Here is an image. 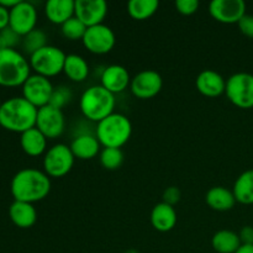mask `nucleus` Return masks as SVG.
I'll use <instances>...</instances> for the list:
<instances>
[{
	"mask_svg": "<svg viewBox=\"0 0 253 253\" xmlns=\"http://www.w3.org/2000/svg\"><path fill=\"white\" fill-rule=\"evenodd\" d=\"M151 224L160 232H169L177 224V212L174 207L166 203H158L151 211Z\"/></svg>",
	"mask_w": 253,
	"mask_h": 253,
	"instance_id": "19",
	"label": "nucleus"
},
{
	"mask_svg": "<svg viewBox=\"0 0 253 253\" xmlns=\"http://www.w3.org/2000/svg\"><path fill=\"white\" fill-rule=\"evenodd\" d=\"M180 197H182V194H180V190L177 187H169L163 193V203L174 207L177 203H179Z\"/></svg>",
	"mask_w": 253,
	"mask_h": 253,
	"instance_id": "34",
	"label": "nucleus"
},
{
	"mask_svg": "<svg viewBox=\"0 0 253 253\" xmlns=\"http://www.w3.org/2000/svg\"><path fill=\"white\" fill-rule=\"evenodd\" d=\"M100 146L96 136L90 133H81L74 137L69 147L74 157L82 161H88L98 156V153L100 152Z\"/></svg>",
	"mask_w": 253,
	"mask_h": 253,
	"instance_id": "18",
	"label": "nucleus"
},
{
	"mask_svg": "<svg viewBox=\"0 0 253 253\" xmlns=\"http://www.w3.org/2000/svg\"><path fill=\"white\" fill-rule=\"evenodd\" d=\"M157 0H131L127 4V11L132 19L142 21L150 19L158 10Z\"/></svg>",
	"mask_w": 253,
	"mask_h": 253,
	"instance_id": "27",
	"label": "nucleus"
},
{
	"mask_svg": "<svg viewBox=\"0 0 253 253\" xmlns=\"http://www.w3.org/2000/svg\"><path fill=\"white\" fill-rule=\"evenodd\" d=\"M239 29L245 36L253 39V15L246 14L241 20L239 21Z\"/></svg>",
	"mask_w": 253,
	"mask_h": 253,
	"instance_id": "35",
	"label": "nucleus"
},
{
	"mask_svg": "<svg viewBox=\"0 0 253 253\" xmlns=\"http://www.w3.org/2000/svg\"><path fill=\"white\" fill-rule=\"evenodd\" d=\"M53 89L48 78L39 74H31L22 84V98L26 99L35 108L41 109L49 104Z\"/></svg>",
	"mask_w": 253,
	"mask_h": 253,
	"instance_id": "9",
	"label": "nucleus"
},
{
	"mask_svg": "<svg viewBox=\"0 0 253 253\" xmlns=\"http://www.w3.org/2000/svg\"><path fill=\"white\" fill-rule=\"evenodd\" d=\"M209 12L214 20L221 24H239L246 15V4L244 0H212Z\"/></svg>",
	"mask_w": 253,
	"mask_h": 253,
	"instance_id": "13",
	"label": "nucleus"
},
{
	"mask_svg": "<svg viewBox=\"0 0 253 253\" xmlns=\"http://www.w3.org/2000/svg\"><path fill=\"white\" fill-rule=\"evenodd\" d=\"M66 57L67 54L61 48L47 44L46 47L30 56V67L34 69L35 74L51 78L63 72Z\"/></svg>",
	"mask_w": 253,
	"mask_h": 253,
	"instance_id": "6",
	"label": "nucleus"
},
{
	"mask_svg": "<svg viewBox=\"0 0 253 253\" xmlns=\"http://www.w3.org/2000/svg\"><path fill=\"white\" fill-rule=\"evenodd\" d=\"M39 109L22 96L10 98L0 108V126L11 132L24 133L36 126Z\"/></svg>",
	"mask_w": 253,
	"mask_h": 253,
	"instance_id": "2",
	"label": "nucleus"
},
{
	"mask_svg": "<svg viewBox=\"0 0 253 253\" xmlns=\"http://www.w3.org/2000/svg\"><path fill=\"white\" fill-rule=\"evenodd\" d=\"M63 73L73 82H84L89 76V64L78 54H67Z\"/></svg>",
	"mask_w": 253,
	"mask_h": 253,
	"instance_id": "26",
	"label": "nucleus"
},
{
	"mask_svg": "<svg viewBox=\"0 0 253 253\" xmlns=\"http://www.w3.org/2000/svg\"><path fill=\"white\" fill-rule=\"evenodd\" d=\"M9 217L20 229H30L36 224L37 211L34 204L14 200L9 208Z\"/></svg>",
	"mask_w": 253,
	"mask_h": 253,
	"instance_id": "21",
	"label": "nucleus"
},
{
	"mask_svg": "<svg viewBox=\"0 0 253 253\" xmlns=\"http://www.w3.org/2000/svg\"><path fill=\"white\" fill-rule=\"evenodd\" d=\"M232 193L237 203L244 205L253 204V169H247L239 175Z\"/></svg>",
	"mask_w": 253,
	"mask_h": 253,
	"instance_id": "25",
	"label": "nucleus"
},
{
	"mask_svg": "<svg viewBox=\"0 0 253 253\" xmlns=\"http://www.w3.org/2000/svg\"><path fill=\"white\" fill-rule=\"evenodd\" d=\"M10 189L15 200L34 204L43 200L49 194L51 179L42 170L24 168L12 177Z\"/></svg>",
	"mask_w": 253,
	"mask_h": 253,
	"instance_id": "1",
	"label": "nucleus"
},
{
	"mask_svg": "<svg viewBox=\"0 0 253 253\" xmlns=\"http://www.w3.org/2000/svg\"><path fill=\"white\" fill-rule=\"evenodd\" d=\"M1 105H2V103H1V100H0V108H1Z\"/></svg>",
	"mask_w": 253,
	"mask_h": 253,
	"instance_id": "40",
	"label": "nucleus"
},
{
	"mask_svg": "<svg viewBox=\"0 0 253 253\" xmlns=\"http://www.w3.org/2000/svg\"><path fill=\"white\" fill-rule=\"evenodd\" d=\"M76 157L69 146L58 143L49 148L43 157V172L49 178H62L72 170Z\"/></svg>",
	"mask_w": 253,
	"mask_h": 253,
	"instance_id": "8",
	"label": "nucleus"
},
{
	"mask_svg": "<svg viewBox=\"0 0 253 253\" xmlns=\"http://www.w3.org/2000/svg\"><path fill=\"white\" fill-rule=\"evenodd\" d=\"M21 44L25 53L32 56L37 51L47 46V36L42 30L35 29L22 37Z\"/></svg>",
	"mask_w": 253,
	"mask_h": 253,
	"instance_id": "28",
	"label": "nucleus"
},
{
	"mask_svg": "<svg viewBox=\"0 0 253 253\" xmlns=\"http://www.w3.org/2000/svg\"><path fill=\"white\" fill-rule=\"evenodd\" d=\"M20 145L27 156L39 157L46 152L47 137L37 127L25 131L20 136Z\"/></svg>",
	"mask_w": 253,
	"mask_h": 253,
	"instance_id": "22",
	"label": "nucleus"
},
{
	"mask_svg": "<svg viewBox=\"0 0 253 253\" xmlns=\"http://www.w3.org/2000/svg\"><path fill=\"white\" fill-rule=\"evenodd\" d=\"M227 99L240 109L253 108V74L239 72L226 81Z\"/></svg>",
	"mask_w": 253,
	"mask_h": 253,
	"instance_id": "7",
	"label": "nucleus"
},
{
	"mask_svg": "<svg viewBox=\"0 0 253 253\" xmlns=\"http://www.w3.org/2000/svg\"><path fill=\"white\" fill-rule=\"evenodd\" d=\"M211 246L217 253H236L242 246L239 234L231 230H220L211 239Z\"/></svg>",
	"mask_w": 253,
	"mask_h": 253,
	"instance_id": "24",
	"label": "nucleus"
},
{
	"mask_svg": "<svg viewBox=\"0 0 253 253\" xmlns=\"http://www.w3.org/2000/svg\"><path fill=\"white\" fill-rule=\"evenodd\" d=\"M174 5L179 14L184 15V16H190L198 11L200 4L198 0H177Z\"/></svg>",
	"mask_w": 253,
	"mask_h": 253,
	"instance_id": "33",
	"label": "nucleus"
},
{
	"mask_svg": "<svg viewBox=\"0 0 253 253\" xmlns=\"http://www.w3.org/2000/svg\"><path fill=\"white\" fill-rule=\"evenodd\" d=\"M36 24L37 10L31 2L20 1L10 10L9 26L21 37L36 29Z\"/></svg>",
	"mask_w": 253,
	"mask_h": 253,
	"instance_id": "14",
	"label": "nucleus"
},
{
	"mask_svg": "<svg viewBox=\"0 0 253 253\" xmlns=\"http://www.w3.org/2000/svg\"><path fill=\"white\" fill-rule=\"evenodd\" d=\"M20 1H21V0H0V5L4 6L5 9L11 10L12 7L16 6Z\"/></svg>",
	"mask_w": 253,
	"mask_h": 253,
	"instance_id": "38",
	"label": "nucleus"
},
{
	"mask_svg": "<svg viewBox=\"0 0 253 253\" xmlns=\"http://www.w3.org/2000/svg\"><path fill=\"white\" fill-rule=\"evenodd\" d=\"M73 98V94H72L71 89L67 88V86L61 85L57 86V88L53 89V93H52L51 101H49L48 105L53 106V108L57 109H63L69 101Z\"/></svg>",
	"mask_w": 253,
	"mask_h": 253,
	"instance_id": "32",
	"label": "nucleus"
},
{
	"mask_svg": "<svg viewBox=\"0 0 253 253\" xmlns=\"http://www.w3.org/2000/svg\"><path fill=\"white\" fill-rule=\"evenodd\" d=\"M195 85L202 95L208 98H216L226 90V81L224 77L212 69L200 72L195 81Z\"/></svg>",
	"mask_w": 253,
	"mask_h": 253,
	"instance_id": "17",
	"label": "nucleus"
},
{
	"mask_svg": "<svg viewBox=\"0 0 253 253\" xmlns=\"http://www.w3.org/2000/svg\"><path fill=\"white\" fill-rule=\"evenodd\" d=\"M99 158L101 166L108 170L118 169L124 163V153L120 148H103Z\"/></svg>",
	"mask_w": 253,
	"mask_h": 253,
	"instance_id": "29",
	"label": "nucleus"
},
{
	"mask_svg": "<svg viewBox=\"0 0 253 253\" xmlns=\"http://www.w3.org/2000/svg\"><path fill=\"white\" fill-rule=\"evenodd\" d=\"M239 236L242 245H253V227L244 226L239 232Z\"/></svg>",
	"mask_w": 253,
	"mask_h": 253,
	"instance_id": "36",
	"label": "nucleus"
},
{
	"mask_svg": "<svg viewBox=\"0 0 253 253\" xmlns=\"http://www.w3.org/2000/svg\"><path fill=\"white\" fill-rule=\"evenodd\" d=\"M30 62L16 49L0 51V85L6 88L22 86L31 76Z\"/></svg>",
	"mask_w": 253,
	"mask_h": 253,
	"instance_id": "5",
	"label": "nucleus"
},
{
	"mask_svg": "<svg viewBox=\"0 0 253 253\" xmlns=\"http://www.w3.org/2000/svg\"><path fill=\"white\" fill-rule=\"evenodd\" d=\"M101 86L113 93L114 95L123 93L130 85L131 78L127 69L120 64H111L101 73Z\"/></svg>",
	"mask_w": 253,
	"mask_h": 253,
	"instance_id": "16",
	"label": "nucleus"
},
{
	"mask_svg": "<svg viewBox=\"0 0 253 253\" xmlns=\"http://www.w3.org/2000/svg\"><path fill=\"white\" fill-rule=\"evenodd\" d=\"M62 34L66 39L71 40V41H77V40H83L84 35H85L88 27L78 19V17L73 16L69 19L68 21L64 22L62 25Z\"/></svg>",
	"mask_w": 253,
	"mask_h": 253,
	"instance_id": "30",
	"label": "nucleus"
},
{
	"mask_svg": "<svg viewBox=\"0 0 253 253\" xmlns=\"http://www.w3.org/2000/svg\"><path fill=\"white\" fill-rule=\"evenodd\" d=\"M10 21V10L5 9L0 5V31L9 26Z\"/></svg>",
	"mask_w": 253,
	"mask_h": 253,
	"instance_id": "37",
	"label": "nucleus"
},
{
	"mask_svg": "<svg viewBox=\"0 0 253 253\" xmlns=\"http://www.w3.org/2000/svg\"><path fill=\"white\" fill-rule=\"evenodd\" d=\"M22 42V37L10 26L0 31V51L15 49Z\"/></svg>",
	"mask_w": 253,
	"mask_h": 253,
	"instance_id": "31",
	"label": "nucleus"
},
{
	"mask_svg": "<svg viewBox=\"0 0 253 253\" xmlns=\"http://www.w3.org/2000/svg\"><path fill=\"white\" fill-rule=\"evenodd\" d=\"M42 133L51 140L59 137L66 128V119L61 109L46 105L39 109L36 119V126Z\"/></svg>",
	"mask_w": 253,
	"mask_h": 253,
	"instance_id": "11",
	"label": "nucleus"
},
{
	"mask_svg": "<svg viewBox=\"0 0 253 253\" xmlns=\"http://www.w3.org/2000/svg\"><path fill=\"white\" fill-rule=\"evenodd\" d=\"M205 202L212 210L216 211H229L237 203L232 190H229L225 187H214L208 190Z\"/></svg>",
	"mask_w": 253,
	"mask_h": 253,
	"instance_id": "23",
	"label": "nucleus"
},
{
	"mask_svg": "<svg viewBox=\"0 0 253 253\" xmlns=\"http://www.w3.org/2000/svg\"><path fill=\"white\" fill-rule=\"evenodd\" d=\"M115 105V95L101 85L88 88L82 94L79 100V106L84 118L96 124L114 114Z\"/></svg>",
	"mask_w": 253,
	"mask_h": 253,
	"instance_id": "3",
	"label": "nucleus"
},
{
	"mask_svg": "<svg viewBox=\"0 0 253 253\" xmlns=\"http://www.w3.org/2000/svg\"><path fill=\"white\" fill-rule=\"evenodd\" d=\"M76 1L73 0H48L44 5L47 19L56 25H63L74 16Z\"/></svg>",
	"mask_w": 253,
	"mask_h": 253,
	"instance_id": "20",
	"label": "nucleus"
},
{
	"mask_svg": "<svg viewBox=\"0 0 253 253\" xmlns=\"http://www.w3.org/2000/svg\"><path fill=\"white\" fill-rule=\"evenodd\" d=\"M236 253H253V245H242Z\"/></svg>",
	"mask_w": 253,
	"mask_h": 253,
	"instance_id": "39",
	"label": "nucleus"
},
{
	"mask_svg": "<svg viewBox=\"0 0 253 253\" xmlns=\"http://www.w3.org/2000/svg\"><path fill=\"white\" fill-rule=\"evenodd\" d=\"M163 86V79L160 73L152 69H146L136 74L130 83V89L133 95L142 100L155 98L160 94Z\"/></svg>",
	"mask_w": 253,
	"mask_h": 253,
	"instance_id": "12",
	"label": "nucleus"
},
{
	"mask_svg": "<svg viewBox=\"0 0 253 253\" xmlns=\"http://www.w3.org/2000/svg\"><path fill=\"white\" fill-rule=\"evenodd\" d=\"M108 15V4L104 0H77L74 16L86 27L103 24Z\"/></svg>",
	"mask_w": 253,
	"mask_h": 253,
	"instance_id": "15",
	"label": "nucleus"
},
{
	"mask_svg": "<svg viewBox=\"0 0 253 253\" xmlns=\"http://www.w3.org/2000/svg\"><path fill=\"white\" fill-rule=\"evenodd\" d=\"M132 124L127 116L114 113L98 123L95 136L104 148H121L130 140Z\"/></svg>",
	"mask_w": 253,
	"mask_h": 253,
	"instance_id": "4",
	"label": "nucleus"
},
{
	"mask_svg": "<svg viewBox=\"0 0 253 253\" xmlns=\"http://www.w3.org/2000/svg\"><path fill=\"white\" fill-rule=\"evenodd\" d=\"M84 47L94 54H106L114 48L116 42L115 34L106 25L100 24L88 27L83 40Z\"/></svg>",
	"mask_w": 253,
	"mask_h": 253,
	"instance_id": "10",
	"label": "nucleus"
}]
</instances>
